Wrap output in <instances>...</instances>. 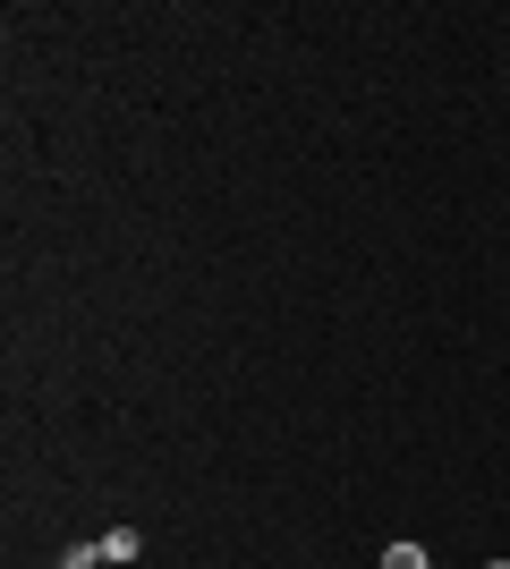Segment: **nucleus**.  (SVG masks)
<instances>
[{
	"instance_id": "f257e3e1",
	"label": "nucleus",
	"mask_w": 510,
	"mask_h": 569,
	"mask_svg": "<svg viewBox=\"0 0 510 569\" xmlns=\"http://www.w3.org/2000/svg\"><path fill=\"white\" fill-rule=\"evenodd\" d=\"M102 561H137V527H111V536H102Z\"/></svg>"
},
{
	"instance_id": "f03ea898",
	"label": "nucleus",
	"mask_w": 510,
	"mask_h": 569,
	"mask_svg": "<svg viewBox=\"0 0 510 569\" xmlns=\"http://www.w3.org/2000/svg\"><path fill=\"white\" fill-rule=\"evenodd\" d=\"M383 569H434V561H426V545H391Z\"/></svg>"
},
{
	"instance_id": "7ed1b4c3",
	"label": "nucleus",
	"mask_w": 510,
	"mask_h": 569,
	"mask_svg": "<svg viewBox=\"0 0 510 569\" xmlns=\"http://www.w3.org/2000/svg\"><path fill=\"white\" fill-rule=\"evenodd\" d=\"M60 569H102V545H69V552H60Z\"/></svg>"
},
{
	"instance_id": "20e7f679",
	"label": "nucleus",
	"mask_w": 510,
	"mask_h": 569,
	"mask_svg": "<svg viewBox=\"0 0 510 569\" xmlns=\"http://www.w3.org/2000/svg\"><path fill=\"white\" fill-rule=\"evenodd\" d=\"M486 569H510V561H486Z\"/></svg>"
}]
</instances>
